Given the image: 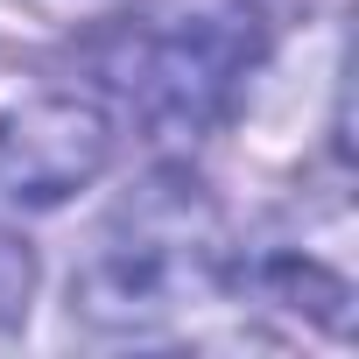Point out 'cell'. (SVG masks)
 Returning a JSON list of instances; mask_svg holds the SVG:
<instances>
[{
    "mask_svg": "<svg viewBox=\"0 0 359 359\" xmlns=\"http://www.w3.org/2000/svg\"><path fill=\"white\" fill-rule=\"evenodd\" d=\"M29 282H36L29 254L0 240V324H15V317H22V303H29Z\"/></svg>",
    "mask_w": 359,
    "mask_h": 359,
    "instance_id": "4",
    "label": "cell"
},
{
    "mask_svg": "<svg viewBox=\"0 0 359 359\" xmlns=\"http://www.w3.org/2000/svg\"><path fill=\"white\" fill-rule=\"evenodd\" d=\"M261 50L268 15L254 0H148L134 15H113L85 43V71L141 127L198 134L226 113Z\"/></svg>",
    "mask_w": 359,
    "mask_h": 359,
    "instance_id": "1",
    "label": "cell"
},
{
    "mask_svg": "<svg viewBox=\"0 0 359 359\" xmlns=\"http://www.w3.org/2000/svg\"><path fill=\"white\" fill-rule=\"evenodd\" d=\"M113 127L92 99H29L0 120V212H50L106 169Z\"/></svg>",
    "mask_w": 359,
    "mask_h": 359,
    "instance_id": "3",
    "label": "cell"
},
{
    "mask_svg": "<svg viewBox=\"0 0 359 359\" xmlns=\"http://www.w3.org/2000/svg\"><path fill=\"white\" fill-rule=\"evenodd\" d=\"M226 289V233L212 198L191 176H155L141 198L113 212L85 275L71 282L78 317L106 331H155Z\"/></svg>",
    "mask_w": 359,
    "mask_h": 359,
    "instance_id": "2",
    "label": "cell"
}]
</instances>
